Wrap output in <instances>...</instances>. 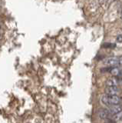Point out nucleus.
<instances>
[{
    "label": "nucleus",
    "instance_id": "f257e3e1",
    "mask_svg": "<svg viewBox=\"0 0 122 123\" xmlns=\"http://www.w3.org/2000/svg\"><path fill=\"white\" fill-rule=\"evenodd\" d=\"M101 102L107 106L119 105L121 103V98L118 95H105L101 97Z\"/></svg>",
    "mask_w": 122,
    "mask_h": 123
},
{
    "label": "nucleus",
    "instance_id": "f03ea898",
    "mask_svg": "<svg viewBox=\"0 0 122 123\" xmlns=\"http://www.w3.org/2000/svg\"><path fill=\"white\" fill-rule=\"evenodd\" d=\"M102 62L108 67H121L119 63V56L106 58V59H103Z\"/></svg>",
    "mask_w": 122,
    "mask_h": 123
},
{
    "label": "nucleus",
    "instance_id": "7ed1b4c3",
    "mask_svg": "<svg viewBox=\"0 0 122 123\" xmlns=\"http://www.w3.org/2000/svg\"><path fill=\"white\" fill-rule=\"evenodd\" d=\"M121 90L117 86H107L105 89L106 95H118Z\"/></svg>",
    "mask_w": 122,
    "mask_h": 123
},
{
    "label": "nucleus",
    "instance_id": "20e7f679",
    "mask_svg": "<svg viewBox=\"0 0 122 123\" xmlns=\"http://www.w3.org/2000/svg\"><path fill=\"white\" fill-rule=\"evenodd\" d=\"M106 86H118L119 84V78L115 76H111L106 80Z\"/></svg>",
    "mask_w": 122,
    "mask_h": 123
},
{
    "label": "nucleus",
    "instance_id": "39448f33",
    "mask_svg": "<svg viewBox=\"0 0 122 123\" xmlns=\"http://www.w3.org/2000/svg\"><path fill=\"white\" fill-rule=\"evenodd\" d=\"M108 72L112 76H115V77L122 76V68L120 67H110Z\"/></svg>",
    "mask_w": 122,
    "mask_h": 123
},
{
    "label": "nucleus",
    "instance_id": "423d86ee",
    "mask_svg": "<svg viewBox=\"0 0 122 123\" xmlns=\"http://www.w3.org/2000/svg\"><path fill=\"white\" fill-rule=\"evenodd\" d=\"M98 116L101 119H108V118H111V115L110 113V111L108 110V109H100L98 111Z\"/></svg>",
    "mask_w": 122,
    "mask_h": 123
},
{
    "label": "nucleus",
    "instance_id": "0eeeda50",
    "mask_svg": "<svg viewBox=\"0 0 122 123\" xmlns=\"http://www.w3.org/2000/svg\"><path fill=\"white\" fill-rule=\"evenodd\" d=\"M108 110L110 111V113L111 115V116L114 115L115 114L120 112V111H122V105L119 104V105H111L108 108Z\"/></svg>",
    "mask_w": 122,
    "mask_h": 123
},
{
    "label": "nucleus",
    "instance_id": "6e6552de",
    "mask_svg": "<svg viewBox=\"0 0 122 123\" xmlns=\"http://www.w3.org/2000/svg\"><path fill=\"white\" fill-rule=\"evenodd\" d=\"M111 118L116 122L118 121H122V111H120V112L115 114L114 115H113V116L111 117Z\"/></svg>",
    "mask_w": 122,
    "mask_h": 123
},
{
    "label": "nucleus",
    "instance_id": "1a4fd4ad",
    "mask_svg": "<svg viewBox=\"0 0 122 123\" xmlns=\"http://www.w3.org/2000/svg\"><path fill=\"white\" fill-rule=\"evenodd\" d=\"M102 47L104 48H110V49H113L114 47H116V44H114V43H105L103 44Z\"/></svg>",
    "mask_w": 122,
    "mask_h": 123
},
{
    "label": "nucleus",
    "instance_id": "9d476101",
    "mask_svg": "<svg viewBox=\"0 0 122 123\" xmlns=\"http://www.w3.org/2000/svg\"><path fill=\"white\" fill-rule=\"evenodd\" d=\"M105 123H116V122H114L111 118H110L108 119H105Z\"/></svg>",
    "mask_w": 122,
    "mask_h": 123
},
{
    "label": "nucleus",
    "instance_id": "9b49d317",
    "mask_svg": "<svg viewBox=\"0 0 122 123\" xmlns=\"http://www.w3.org/2000/svg\"><path fill=\"white\" fill-rule=\"evenodd\" d=\"M116 40L117 42H122V35H119L116 38Z\"/></svg>",
    "mask_w": 122,
    "mask_h": 123
},
{
    "label": "nucleus",
    "instance_id": "f8f14e48",
    "mask_svg": "<svg viewBox=\"0 0 122 123\" xmlns=\"http://www.w3.org/2000/svg\"><path fill=\"white\" fill-rule=\"evenodd\" d=\"M119 63H120V66H122V55L119 56Z\"/></svg>",
    "mask_w": 122,
    "mask_h": 123
},
{
    "label": "nucleus",
    "instance_id": "ddd939ff",
    "mask_svg": "<svg viewBox=\"0 0 122 123\" xmlns=\"http://www.w3.org/2000/svg\"><path fill=\"white\" fill-rule=\"evenodd\" d=\"M118 78H119V84H120V86H122V76L118 77Z\"/></svg>",
    "mask_w": 122,
    "mask_h": 123
},
{
    "label": "nucleus",
    "instance_id": "4468645a",
    "mask_svg": "<svg viewBox=\"0 0 122 123\" xmlns=\"http://www.w3.org/2000/svg\"><path fill=\"white\" fill-rule=\"evenodd\" d=\"M121 20H122V12H121Z\"/></svg>",
    "mask_w": 122,
    "mask_h": 123
}]
</instances>
